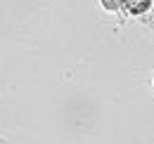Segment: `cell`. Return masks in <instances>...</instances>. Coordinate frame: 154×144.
Returning <instances> with one entry per match:
<instances>
[{
    "label": "cell",
    "mask_w": 154,
    "mask_h": 144,
    "mask_svg": "<svg viewBox=\"0 0 154 144\" xmlns=\"http://www.w3.org/2000/svg\"><path fill=\"white\" fill-rule=\"evenodd\" d=\"M152 5H154V0H121V7H123L131 17H140V14L149 12Z\"/></svg>",
    "instance_id": "cell-1"
},
{
    "label": "cell",
    "mask_w": 154,
    "mask_h": 144,
    "mask_svg": "<svg viewBox=\"0 0 154 144\" xmlns=\"http://www.w3.org/2000/svg\"><path fill=\"white\" fill-rule=\"evenodd\" d=\"M100 5H102L107 12H119V10H121V0H100Z\"/></svg>",
    "instance_id": "cell-2"
}]
</instances>
